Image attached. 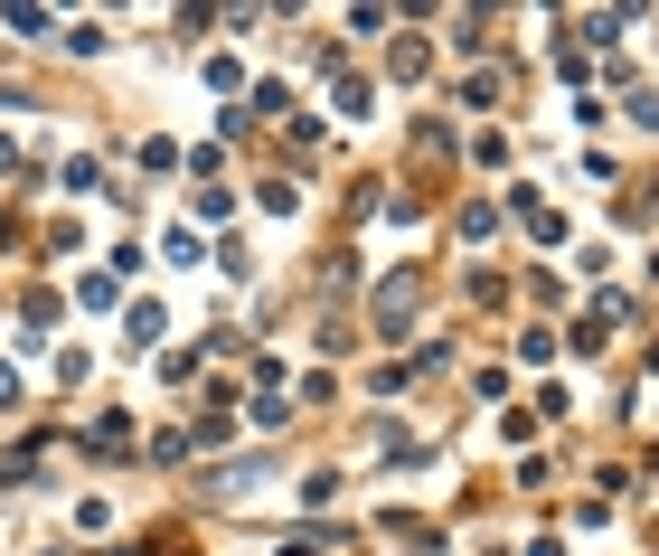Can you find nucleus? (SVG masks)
Masks as SVG:
<instances>
[{"mask_svg":"<svg viewBox=\"0 0 659 556\" xmlns=\"http://www.w3.org/2000/svg\"><path fill=\"white\" fill-rule=\"evenodd\" d=\"M415 292H425V265H406V274H387V292H377V330H406V311H415Z\"/></svg>","mask_w":659,"mask_h":556,"instance_id":"f257e3e1","label":"nucleus"}]
</instances>
